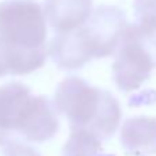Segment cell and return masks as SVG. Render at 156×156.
Listing matches in <instances>:
<instances>
[{"label":"cell","mask_w":156,"mask_h":156,"mask_svg":"<svg viewBox=\"0 0 156 156\" xmlns=\"http://www.w3.org/2000/svg\"><path fill=\"white\" fill-rule=\"evenodd\" d=\"M54 104L69 120L71 129H84L101 141L111 138L122 120L119 101L77 76L66 77L57 86Z\"/></svg>","instance_id":"obj_3"},{"label":"cell","mask_w":156,"mask_h":156,"mask_svg":"<svg viewBox=\"0 0 156 156\" xmlns=\"http://www.w3.org/2000/svg\"><path fill=\"white\" fill-rule=\"evenodd\" d=\"M44 12L54 32H72L93 12V0H44Z\"/></svg>","instance_id":"obj_6"},{"label":"cell","mask_w":156,"mask_h":156,"mask_svg":"<svg viewBox=\"0 0 156 156\" xmlns=\"http://www.w3.org/2000/svg\"><path fill=\"white\" fill-rule=\"evenodd\" d=\"M58 129L54 101L33 95L30 88L20 82L0 86V148L15 140L46 142Z\"/></svg>","instance_id":"obj_2"},{"label":"cell","mask_w":156,"mask_h":156,"mask_svg":"<svg viewBox=\"0 0 156 156\" xmlns=\"http://www.w3.org/2000/svg\"><path fill=\"white\" fill-rule=\"evenodd\" d=\"M127 25L122 9L100 6L79 28L54 36L48 46V55L59 69H80L91 59L115 53Z\"/></svg>","instance_id":"obj_1"},{"label":"cell","mask_w":156,"mask_h":156,"mask_svg":"<svg viewBox=\"0 0 156 156\" xmlns=\"http://www.w3.org/2000/svg\"><path fill=\"white\" fill-rule=\"evenodd\" d=\"M120 142L133 156H151L156 153V119L149 116L130 118L120 130Z\"/></svg>","instance_id":"obj_7"},{"label":"cell","mask_w":156,"mask_h":156,"mask_svg":"<svg viewBox=\"0 0 156 156\" xmlns=\"http://www.w3.org/2000/svg\"><path fill=\"white\" fill-rule=\"evenodd\" d=\"M3 156H40V153L24 141L15 140L2 148Z\"/></svg>","instance_id":"obj_11"},{"label":"cell","mask_w":156,"mask_h":156,"mask_svg":"<svg viewBox=\"0 0 156 156\" xmlns=\"http://www.w3.org/2000/svg\"><path fill=\"white\" fill-rule=\"evenodd\" d=\"M156 69V28L129 24L118 47L112 75L122 91L138 90Z\"/></svg>","instance_id":"obj_4"},{"label":"cell","mask_w":156,"mask_h":156,"mask_svg":"<svg viewBox=\"0 0 156 156\" xmlns=\"http://www.w3.org/2000/svg\"><path fill=\"white\" fill-rule=\"evenodd\" d=\"M62 156H113L101 155V140L84 129H71Z\"/></svg>","instance_id":"obj_9"},{"label":"cell","mask_w":156,"mask_h":156,"mask_svg":"<svg viewBox=\"0 0 156 156\" xmlns=\"http://www.w3.org/2000/svg\"><path fill=\"white\" fill-rule=\"evenodd\" d=\"M47 53L46 47L25 50L0 40V77L6 75H28L37 71L47 59Z\"/></svg>","instance_id":"obj_8"},{"label":"cell","mask_w":156,"mask_h":156,"mask_svg":"<svg viewBox=\"0 0 156 156\" xmlns=\"http://www.w3.org/2000/svg\"><path fill=\"white\" fill-rule=\"evenodd\" d=\"M46 12L35 0H6L0 3V40L25 50L46 46Z\"/></svg>","instance_id":"obj_5"},{"label":"cell","mask_w":156,"mask_h":156,"mask_svg":"<svg viewBox=\"0 0 156 156\" xmlns=\"http://www.w3.org/2000/svg\"><path fill=\"white\" fill-rule=\"evenodd\" d=\"M137 24L145 28H156V0H134Z\"/></svg>","instance_id":"obj_10"}]
</instances>
